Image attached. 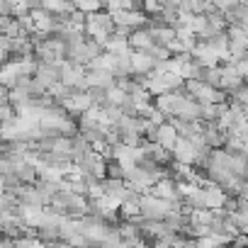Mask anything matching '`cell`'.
Returning <instances> with one entry per match:
<instances>
[{
	"instance_id": "obj_1",
	"label": "cell",
	"mask_w": 248,
	"mask_h": 248,
	"mask_svg": "<svg viewBox=\"0 0 248 248\" xmlns=\"http://www.w3.org/2000/svg\"><path fill=\"white\" fill-rule=\"evenodd\" d=\"M61 105H63V112H68V114H78V117H80L88 107H93V100H90L88 90H83V93L71 90V95H68V97H63V100H61Z\"/></svg>"
},
{
	"instance_id": "obj_2",
	"label": "cell",
	"mask_w": 248,
	"mask_h": 248,
	"mask_svg": "<svg viewBox=\"0 0 248 248\" xmlns=\"http://www.w3.org/2000/svg\"><path fill=\"white\" fill-rule=\"evenodd\" d=\"M173 156H175V163H183V166H192L195 161H200L197 149H195L192 141L185 139V137H178V141H175V146H173Z\"/></svg>"
},
{
	"instance_id": "obj_3",
	"label": "cell",
	"mask_w": 248,
	"mask_h": 248,
	"mask_svg": "<svg viewBox=\"0 0 248 248\" xmlns=\"http://www.w3.org/2000/svg\"><path fill=\"white\" fill-rule=\"evenodd\" d=\"M180 100H183V93H180V90H170V93L156 95V105H154V107H156L163 117H175Z\"/></svg>"
},
{
	"instance_id": "obj_4",
	"label": "cell",
	"mask_w": 248,
	"mask_h": 248,
	"mask_svg": "<svg viewBox=\"0 0 248 248\" xmlns=\"http://www.w3.org/2000/svg\"><path fill=\"white\" fill-rule=\"evenodd\" d=\"M241 83H243V78L233 71V66H231V63L219 66V83H217V88H219V90H224V93L229 95V93H231V90H236Z\"/></svg>"
},
{
	"instance_id": "obj_5",
	"label": "cell",
	"mask_w": 248,
	"mask_h": 248,
	"mask_svg": "<svg viewBox=\"0 0 248 248\" xmlns=\"http://www.w3.org/2000/svg\"><path fill=\"white\" fill-rule=\"evenodd\" d=\"M154 141H156L161 149H166V151H173V146H175V141H178V132H175V127H173L170 122H163L161 127H156Z\"/></svg>"
},
{
	"instance_id": "obj_6",
	"label": "cell",
	"mask_w": 248,
	"mask_h": 248,
	"mask_svg": "<svg viewBox=\"0 0 248 248\" xmlns=\"http://www.w3.org/2000/svg\"><path fill=\"white\" fill-rule=\"evenodd\" d=\"M114 85V76L107 71H85V88H97V90H107Z\"/></svg>"
},
{
	"instance_id": "obj_7",
	"label": "cell",
	"mask_w": 248,
	"mask_h": 248,
	"mask_svg": "<svg viewBox=\"0 0 248 248\" xmlns=\"http://www.w3.org/2000/svg\"><path fill=\"white\" fill-rule=\"evenodd\" d=\"M175 117H178V119H183V122H195V119H200V102H197V100H192L190 95H183V100H180V105H178Z\"/></svg>"
},
{
	"instance_id": "obj_8",
	"label": "cell",
	"mask_w": 248,
	"mask_h": 248,
	"mask_svg": "<svg viewBox=\"0 0 248 248\" xmlns=\"http://www.w3.org/2000/svg\"><path fill=\"white\" fill-rule=\"evenodd\" d=\"M204 192V209H224V202H226V192L224 187H217V185H209V187H202Z\"/></svg>"
},
{
	"instance_id": "obj_9",
	"label": "cell",
	"mask_w": 248,
	"mask_h": 248,
	"mask_svg": "<svg viewBox=\"0 0 248 248\" xmlns=\"http://www.w3.org/2000/svg\"><path fill=\"white\" fill-rule=\"evenodd\" d=\"M127 44H129L132 51H144V49H149V46L154 44L149 27H139V30H134V32L127 37Z\"/></svg>"
},
{
	"instance_id": "obj_10",
	"label": "cell",
	"mask_w": 248,
	"mask_h": 248,
	"mask_svg": "<svg viewBox=\"0 0 248 248\" xmlns=\"http://www.w3.org/2000/svg\"><path fill=\"white\" fill-rule=\"evenodd\" d=\"M127 100V93H124L122 88L112 85L105 90V105H114V107H122V102Z\"/></svg>"
},
{
	"instance_id": "obj_11",
	"label": "cell",
	"mask_w": 248,
	"mask_h": 248,
	"mask_svg": "<svg viewBox=\"0 0 248 248\" xmlns=\"http://www.w3.org/2000/svg\"><path fill=\"white\" fill-rule=\"evenodd\" d=\"M15 117V107L13 105H0V122H8Z\"/></svg>"
},
{
	"instance_id": "obj_12",
	"label": "cell",
	"mask_w": 248,
	"mask_h": 248,
	"mask_svg": "<svg viewBox=\"0 0 248 248\" xmlns=\"http://www.w3.org/2000/svg\"><path fill=\"white\" fill-rule=\"evenodd\" d=\"M231 66H233V71H236V73H238L241 78H243V76L248 73V61H246V59H238V61H233Z\"/></svg>"
},
{
	"instance_id": "obj_13",
	"label": "cell",
	"mask_w": 248,
	"mask_h": 248,
	"mask_svg": "<svg viewBox=\"0 0 248 248\" xmlns=\"http://www.w3.org/2000/svg\"><path fill=\"white\" fill-rule=\"evenodd\" d=\"M8 217H10V212H8V209H3V207H0V226H3V224L8 221Z\"/></svg>"
},
{
	"instance_id": "obj_14",
	"label": "cell",
	"mask_w": 248,
	"mask_h": 248,
	"mask_svg": "<svg viewBox=\"0 0 248 248\" xmlns=\"http://www.w3.org/2000/svg\"><path fill=\"white\" fill-rule=\"evenodd\" d=\"M15 3H25V0H10V5H15Z\"/></svg>"
}]
</instances>
